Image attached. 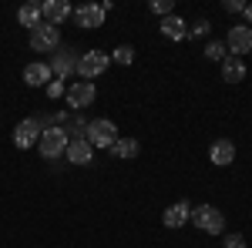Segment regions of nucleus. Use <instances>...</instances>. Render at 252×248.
Masks as SVG:
<instances>
[{"label": "nucleus", "instance_id": "f257e3e1", "mask_svg": "<svg viewBox=\"0 0 252 248\" xmlns=\"http://www.w3.org/2000/svg\"><path fill=\"white\" fill-rule=\"evenodd\" d=\"M118 138V124L115 121H108V117H94V121H88V131H84V141L91 144V148H101V151H108L111 144H115Z\"/></svg>", "mask_w": 252, "mask_h": 248}, {"label": "nucleus", "instance_id": "f03ea898", "mask_svg": "<svg viewBox=\"0 0 252 248\" xmlns=\"http://www.w3.org/2000/svg\"><path fill=\"white\" fill-rule=\"evenodd\" d=\"M67 144H71V138L64 128H44L40 131V141H37V151L44 161H58L61 154L67 151Z\"/></svg>", "mask_w": 252, "mask_h": 248}, {"label": "nucleus", "instance_id": "7ed1b4c3", "mask_svg": "<svg viewBox=\"0 0 252 248\" xmlns=\"http://www.w3.org/2000/svg\"><path fill=\"white\" fill-rule=\"evenodd\" d=\"M192 221L198 231H205V235H222L225 231V215L215 208V205H198V208H192Z\"/></svg>", "mask_w": 252, "mask_h": 248}, {"label": "nucleus", "instance_id": "20e7f679", "mask_svg": "<svg viewBox=\"0 0 252 248\" xmlns=\"http://www.w3.org/2000/svg\"><path fill=\"white\" fill-rule=\"evenodd\" d=\"M27 44H31V51L34 54H54L61 47V30L54 27V24H40V27H34L31 34H27Z\"/></svg>", "mask_w": 252, "mask_h": 248}, {"label": "nucleus", "instance_id": "39448f33", "mask_svg": "<svg viewBox=\"0 0 252 248\" xmlns=\"http://www.w3.org/2000/svg\"><path fill=\"white\" fill-rule=\"evenodd\" d=\"M97 97V87L94 81H74L67 91H64V101H67V108H71V114H81L84 108H91Z\"/></svg>", "mask_w": 252, "mask_h": 248}, {"label": "nucleus", "instance_id": "423d86ee", "mask_svg": "<svg viewBox=\"0 0 252 248\" xmlns=\"http://www.w3.org/2000/svg\"><path fill=\"white\" fill-rule=\"evenodd\" d=\"M108 64H111V54H104V51H88V54H81L78 57V77L81 81H94L108 71Z\"/></svg>", "mask_w": 252, "mask_h": 248}, {"label": "nucleus", "instance_id": "0eeeda50", "mask_svg": "<svg viewBox=\"0 0 252 248\" xmlns=\"http://www.w3.org/2000/svg\"><path fill=\"white\" fill-rule=\"evenodd\" d=\"M78 51L74 47H67V44H61L58 51H54V60H51V74L58 77V81H67L71 74H78Z\"/></svg>", "mask_w": 252, "mask_h": 248}, {"label": "nucleus", "instance_id": "6e6552de", "mask_svg": "<svg viewBox=\"0 0 252 248\" xmlns=\"http://www.w3.org/2000/svg\"><path fill=\"white\" fill-rule=\"evenodd\" d=\"M225 51H229V57H246L252 51V27L232 24L229 34H225Z\"/></svg>", "mask_w": 252, "mask_h": 248}, {"label": "nucleus", "instance_id": "1a4fd4ad", "mask_svg": "<svg viewBox=\"0 0 252 248\" xmlns=\"http://www.w3.org/2000/svg\"><path fill=\"white\" fill-rule=\"evenodd\" d=\"M40 131H44V128H40L37 117H24V121H17V128H14V148H20V151L37 148Z\"/></svg>", "mask_w": 252, "mask_h": 248}, {"label": "nucleus", "instance_id": "9d476101", "mask_svg": "<svg viewBox=\"0 0 252 248\" xmlns=\"http://www.w3.org/2000/svg\"><path fill=\"white\" fill-rule=\"evenodd\" d=\"M104 7L101 3H81L78 10H74V24H78L81 30H97L101 24H104Z\"/></svg>", "mask_w": 252, "mask_h": 248}, {"label": "nucleus", "instance_id": "9b49d317", "mask_svg": "<svg viewBox=\"0 0 252 248\" xmlns=\"http://www.w3.org/2000/svg\"><path fill=\"white\" fill-rule=\"evenodd\" d=\"M51 81H54V74H51V64L47 60H31L24 67V84L27 87H47Z\"/></svg>", "mask_w": 252, "mask_h": 248}, {"label": "nucleus", "instance_id": "f8f14e48", "mask_svg": "<svg viewBox=\"0 0 252 248\" xmlns=\"http://www.w3.org/2000/svg\"><path fill=\"white\" fill-rule=\"evenodd\" d=\"M40 14H44V20H47V24L61 27L67 17H74V7H71L67 0H44V3H40Z\"/></svg>", "mask_w": 252, "mask_h": 248}, {"label": "nucleus", "instance_id": "ddd939ff", "mask_svg": "<svg viewBox=\"0 0 252 248\" xmlns=\"http://www.w3.org/2000/svg\"><path fill=\"white\" fill-rule=\"evenodd\" d=\"M189 218H192V205H189V201H175L172 208H165L161 225L175 231V228H185V225H189Z\"/></svg>", "mask_w": 252, "mask_h": 248}, {"label": "nucleus", "instance_id": "4468645a", "mask_svg": "<svg viewBox=\"0 0 252 248\" xmlns=\"http://www.w3.org/2000/svg\"><path fill=\"white\" fill-rule=\"evenodd\" d=\"M209 161H212L215 168H229L235 161V144L229 138H222V141H215L212 148H209Z\"/></svg>", "mask_w": 252, "mask_h": 248}, {"label": "nucleus", "instance_id": "2eb2a0df", "mask_svg": "<svg viewBox=\"0 0 252 248\" xmlns=\"http://www.w3.org/2000/svg\"><path fill=\"white\" fill-rule=\"evenodd\" d=\"M64 158H67L71 165H91V161H94V148H91V144H88L84 138H74V141L67 144Z\"/></svg>", "mask_w": 252, "mask_h": 248}, {"label": "nucleus", "instance_id": "dca6fc26", "mask_svg": "<svg viewBox=\"0 0 252 248\" xmlns=\"http://www.w3.org/2000/svg\"><path fill=\"white\" fill-rule=\"evenodd\" d=\"M161 37H168V40H185V37H189V24H185L182 17H175V14L161 17Z\"/></svg>", "mask_w": 252, "mask_h": 248}, {"label": "nucleus", "instance_id": "f3484780", "mask_svg": "<svg viewBox=\"0 0 252 248\" xmlns=\"http://www.w3.org/2000/svg\"><path fill=\"white\" fill-rule=\"evenodd\" d=\"M222 81H225V84L246 81V60L242 57H225L222 60Z\"/></svg>", "mask_w": 252, "mask_h": 248}, {"label": "nucleus", "instance_id": "a211bd4d", "mask_svg": "<svg viewBox=\"0 0 252 248\" xmlns=\"http://www.w3.org/2000/svg\"><path fill=\"white\" fill-rule=\"evenodd\" d=\"M17 24L20 27H27V30H34L44 24V14H40V3H24L17 10Z\"/></svg>", "mask_w": 252, "mask_h": 248}, {"label": "nucleus", "instance_id": "6ab92c4d", "mask_svg": "<svg viewBox=\"0 0 252 248\" xmlns=\"http://www.w3.org/2000/svg\"><path fill=\"white\" fill-rule=\"evenodd\" d=\"M108 151L115 154V158H121V161H131V158H138L141 144H138L135 138H118V141L111 144V148H108Z\"/></svg>", "mask_w": 252, "mask_h": 248}, {"label": "nucleus", "instance_id": "aec40b11", "mask_svg": "<svg viewBox=\"0 0 252 248\" xmlns=\"http://www.w3.org/2000/svg\"><path fill=\"white\" fill-rule=\"evenodd\" d=\"M64 131H67V138H71V141H74V138H84V131H88L84 114H71L67 121H64Z\"/></svg>", "mask_w": 252, "mask_h": 248}, {"label": "nucleus", "instance_id": "412c9836", "mask_svg": "<svg viewBox=\"0 0 252 248\" xmlns=\"http://www.w3.org/2000/svg\"><path fill=\"white\" fill-rule=\"evenodd\" d=\"M111 60H115V64H125V67L135 64V47H131V44H118L115 51H111Z\"/></svg>", "mask_w": 252, "mask_h": 248}, {"label": "nucleus", "instance_id": "4be33fe9", "mask_svg": "<svg viewBox=\"0 0 252 248\" xmlns=\"http://www.w3.org/2000/svg\"><path fill=\"white\" fill-rule=\"evenodd\" d=\"M205 57H209V60H219V64H222V60L229 57V51H225V40H209V44H205Z\"/></svg>", "mask_w": 252, "mask_h": 248}, {"label": "nucleus", "instance_id": "5701e85b", "mask_svg": "<svg viewBox=\"0 0 252 248\" xmlns=\"http://www.w3.org/2000/svg\"><path fill=\"white\" fill-rule=\"evenodd\" d=\"M172 7H175V0H152V3H148V10L158 14V17H168V14H172Z\"/></svg>", "mask_w": 252, "mask_h": 248}, {"label": "nucleus", "instance_id": "b1692460", "mask_svg": "<svg viewBox=\"0 0 252 248\" xmlns=\"http://www.w3.org/2000/svg\"><path fill=\"white\" fill-rule=\"evenodd\" d=\"M209 30H212V24L202 17V20H195L192 24V30H189V37H209Z\"/></svg>", "mask_w": 252, "mask_h": 248}, {"label": "nucleus", "instance_id": "393cba45", "mask_svg": "<svg viewBox=\"0 0 252 248\" xmlns=\"http://www.w3.org/2000/svg\"><path fill=\"white\" fill-rule=\"evenodd\" d=\"M44 91H47V97H51V101H58V97H64V91H67V87H64V81H58V77H54Z\"/></svg>", "mask_w": 252, "mask_h": 248}, {"label": "nucleus", "instance_id": "a878e982", "mask_svg": "<svg viewBox=\"0 0 252 248\" xmlns=\"http://www.w3.org/2000/svg\"><path fill=\"white\" fill-rule=\"evenodd\" d=\"M225 248H249L242 235H225Z\"/></svg>", "mask_w": 252, "mask_h": 248}, {"label": "nucleus", "instance_id": "bb28decb", "mask_svg": "<svg viewBox=\"0 0 252 248\" xmlns=\"http://www.w3.org/2000/svg\"><path fill=\"white\" fill-rule=\"evenodd\" d=\"M222 7H225L229 14H242V10H246V0H225Z\"/></svg>", "mask_w": 252, "mask_h": 248}, {"label": "nucleus", "instance_id": "cd10ccee", "mask_svg": "<svg viewBox=\"0 0 252 248\" xmlns=\"http://www.w3.org/2000/svg\"><path fill=\"white\" fill-rule=\"evenodd\" d=\"M242 24L252 27V3H246V10H242Z\"/></svg>", "mask_w": 252, "mask_h": 248}]
</instances>
